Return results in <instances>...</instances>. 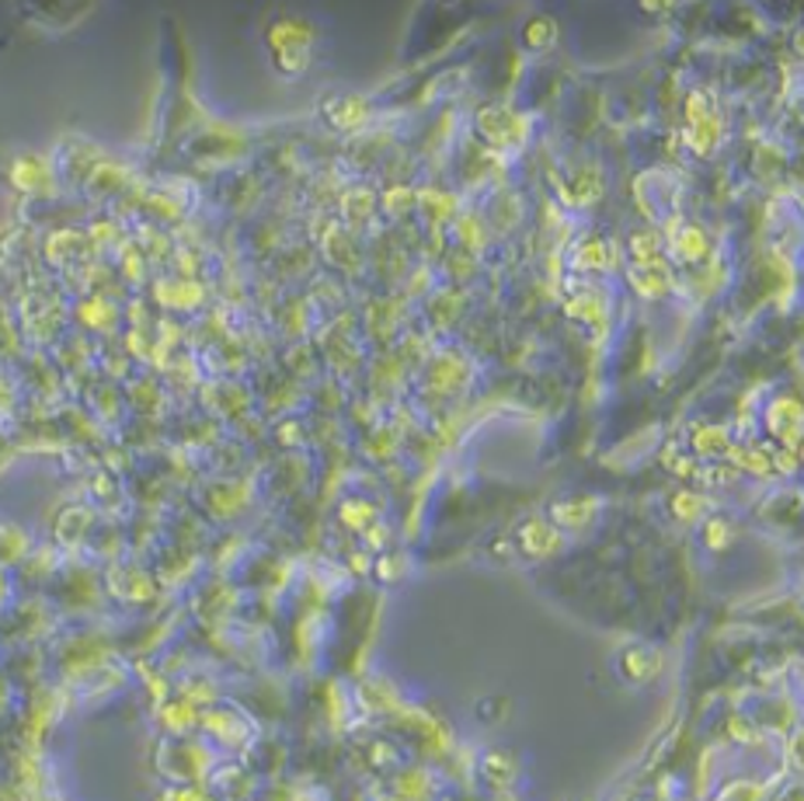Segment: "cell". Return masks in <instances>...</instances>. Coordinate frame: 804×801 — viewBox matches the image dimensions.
<instances>
[{
    "label": "cell",
    "instance_id": "1",
    "mask_svg": "<svg viewBox=\"0 0 804 801\" xmlns=\"http://www.w3.org/2000/svg\"><path fill=\"white\" fill-rule=\"evenodd\" d=\"M624 669H627V677H634V680H648L654 672V656H651V651H627Z\"/></svg>",
    "mask_w": 804,
    "mask_h": 801
}]
</instances>
